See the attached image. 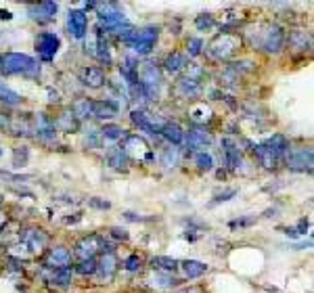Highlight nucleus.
Listing matches in <instances>:
<instances>
[{"label": "nucleus", "instance_id": "obj_15", "mask_svg": "<svg viewBox=\"0 0 314 293\" xmlns=\"http://www.w3.org/2000/svg\"><path fill=\"white\" fill-rule=\"evenodd\" d=\"M67 30L74 38H84L86 36V30H88V17H86L84 11H69L67 15Z\"/></svg>", "mask_w": 314, "mask_h": 293}, {"label": "nucleus", "instance_id": "obj_27", "mask_svg": "<svg viewBox=\"0 0 314 293\" xmlns=\"http://www.w3.org/2000/svg\"><path fill=\"white\" fill-rule=\"evenodd\" d=\"M185 67H187V57L182 55V52H172V55H168L163 61V69L172 76L185 72Z\"/></svg>", "mask_w": 314, "mask_h": 293}, {"label": "nucleus", "instance_id": "obj_14", "mask_svg": "<svg viewBox=\"0 0 314 293\" xmlns=\"http://www.w3.org/2000/svg\"><path fill=\"white\" fill-rule=\"evenodd\" d=\"M32 132H36V136L40 140H52L57 134L55 120H52L48 113H36L34 115V130Z\"/></svg>", "mask_w": 314, "mask_h": 293}, {"label": "nucleus", "instance_id": "obj_51", "mask_svg": "<svg viewBox=\"0 0 314 293\" xmlns=\"http://www.w3.org/2000/svg\"><path fill=\"white\" fill-rule=\"evenodd\" d=\"M48 96H50V99H48L50 103H59V101H61V99H59V92H52V90H48Z\"/></svg>", "mask_w": 314, "mask_h": 293}, {"label": "nucleus", "instance_id": "obj_7", "mask_svg": "<svg viewBox=\"0 0 314 293\" xmlns=\"http://www.w3.org/2000/svg\"><path fill=\"white\" fill-rule=\"evenodd\" d=\"M285 164L293 172H310L312 170V149L310 147H300V149H289L285 153Z\"/></svg>", "mask_w": 314, "mask_h": 293}, {"label": "nucleus", "instance_id": "obj_32", "mask_svg": "<svg viewBox=\"0 0 314 293\" xmlns=\"http://www.w3.org/2000/svg\"><path fill=\"white\" fill-rule=\"evenodd\" d=\"M0 103H4L6 107H15V105L21 103V94L8 88L4 82H0Z\"/></svg>", "mask_w": 314, "mask_h": 293}, {"label": "nucleus", "instance_id": "obj_10", "mask_svg": "<svg viewBox=\"0 0 314 293\" xmlns=\"http://www.w3.org/2000/svg\"><path fill=\"white\" fill-rule=\"evenodd\" d=\"M130 120L134 122V126H138L143 132H149V134H159L161 128L165 126L168 122H163L161 118H157V115H151L143 109H134L130 113Z\"/></svg>", "mask_w": 314, "mask_h": 293}, {"label": "nucleus", "instance_id": "obj_2", "mask_svg": "<svg viewBox=\"0 0 314 293\" xmlns=\"http://www.w3.org/2000/svg\"><path fill=\"white\" fill-rule=\"evenodd\" d=\"M157 38H159V28L149 25V28L134 30L124 42L128 44V48H132V52H136V55H149L155 48Z\"/></svg>", "mask_w": 314, "mask_h": 293}, {"label": "nucleus", "instance_id": "obj_21", "mask_svg": "<svg viewBox=\"0 0 314 293\" xmlns=\"http://www.w3.org/2000/svg\"><path fill=\"white\" fill-rule=\"evenodd\" d=\"M222 147H224V164L229 170H237L239 162H241V151L239 145L235 143L233 138H224L222 140Z\"/></svg>", "mask_w": 314, "mask_h": 293}, {"label": "nucleus", "instance_id": "obj_23", "mask_svg": "<svg viewBox=\"0 0 314 293\" xmlns=\"http://www.w3.org/2000/svg\"><path fill=\"white\" fill-rule=\"evenodd\" d=\"M124 153L130 157V155H136V157H141V155H147L149 153V147H147L145 143V138L141 136H136V134H128L124 138Z\"/></svg>", "mask_w": 314, "mask_h": 293}, {"label": "nucleus", "instance_id": "obj_38", "mask_svg": "<svg viewBox=\"0 0 314 293\" xmlns=\"http://www.w3.org/2000/svg\"><path fill=\"white\" fill-rule=\"evenodd\" d=\"M94 57H97L101 63L105 65H111V50H109V44L105 42V38H97V52H94Z\"/></svg>", "mask_w": 314, "mask_h": 293}, {"label": "nucleus", "instance_id": "obj_34", "mask_svg": "<svg viewBox=\"0 0 314 293\" xmlns=\"http://www.w3.org/2000/svg\"><path fill=\"white\" fill-rule=\"evenodd\" d=\"M254 153H256V157H258V162L264 166V167H268V170L278 164L276 159H275V155L270 153V151H268L264 145H254Z\"/></svg>", "mask_w": 314, "mask_h": 293}, {"label": "nucleus", "instance_id": "obj_11", "mask_svg": "<svg viewBox=\"0 0 314 293\" xmlns=\"http://www.w3.org/2000/svg\"><path fill=\"white\" fill-rule=\"evenodd\" d=\"M69 264H72V251H69L65 245L50 247L46 257H44V268H50V270L69 268Z\"/></svg>", "mask_w": 314, "mask_h": 293}, {"label": "nucleus", "instance_id": "obj_46", "mask_svg": "<svg viewBox=\"0 0 314 293\" xmlns=\"http://www.w3.org/2000/svg\"><path fill=\"white\" fill-rule=\"evenodd\" d=\"M88 206H90V208H97V209H109L111 203L105 201V199H101V197H92V199L88 201Z\"/></svg>", "mask_w": 314, "mask_h": 293}, {"label": "nucleus", "instance_id": "obj_50", "mask_svg": "<svg viewBox=\"0 0 314 293\" xmlns=\"http://www.w3.org/2000/svg\"><path fill=\"white\" fill-rule=\"evenodd\" d=\"M126 220H132V222H147L149 218H141V216H136V214H124Z\"/></svg>", "mask_w": 314, "mask_h": 293}, {"label": "nucleus", "instance_id": "obj_29", "mask_svg": "<svg viewBox=\"0 0 314 293\" xmlns=\"http://www.w3.org/2000/svg\"><path fill=\"white\" fill-rule=\"evenodd\" d=\"M159 134L163 138H168L170 143H172V147H178L180 143H185V132H182V128L176 126V124H165Z\"/></svg>", "mask_w": 314, "mask_h": 293}, {"label": "nucleus", "instance_id": "obj_8", "mask_svg": "<svg viewBox=\"0 0 314 293\" xmlns=\"http://www.w3.org/2000/svg\"><path fill=\"white\" fill-rule=\"evenodd\" d=\"M34 44H36V52L40 55L42 61H52L61 48V38L52 32H42L36 36V42Z\"/></svg>", "mask_w": 314, "mask_h": 293}, {"label": "nucleus", "instance_id": "obj_48", "mask_svg": "<svg viewBox=\"0 0 314 293\" xmlns=\"http://www.w3.org/2000/svg\"><path fill=\"white\" fill-rule=\"evenodd\" d=\"M254 222H256V216H251V218H241V220L231 222V226H233V228H237V226H249V224H254Z\"/></svg>", "mask_w": 314, "mask_h": 293}, {"label": "nucleus", "instance_id": "obj_30", "mask_svg": "<svg viewBox=\"0 0 314 293\" xmlns=\"http://www.w3.org/2000/svg\"><path fill=\"white\" fill-rule=\"evenodd\" d=\"M128 155L124 153V149L121 147H113L109 153H107V164L111 167H116V170H126V166H128Z\"/></svg>", "mask_w": 314, "mask_h": 293}, {"label": "nucleus", "instance_id": "obj_28", "mask_svg": "<svg viewBox=\"0 0 314 293\" xmlns=\"http://www.w3.org/2000/svg\"><path fill=\"white\" fill-rule=\"evenodd\" d=\"M178 266H180V262L174 260V257H168V255H157V257H153V260H151V268L155 272H168V274H172L174 270H178Z\"/></svg>", "mask_w": 314, "mask_h": 293}, {"label": "nucleus", "instance_id": "obj_9", "mask_svg": "<svg viewBox=\"0 0 314 293\" xmlns=\"http://www.w3.org/2000/svg\"><path fill=\"white\" fill-rule=\"evenodd\" d=\"M285 30L281 28V25H268L266 32L262 34V42L260 46L264 48L266 52H273V55H276V52H281L285 48Z\"/></svg>", "mask_w": 314, "mask_h": 293}, {"label": "nucleus", "instance_id": "obj_43", "mask_svg": "<svg viewBox=\"0 0 314 293\" xmlns=\"http://www.w3.org/2000/svg\"><path fill=\"white\" fill-rule=\"evenodd\" d=\"M76 272L84 274V277H86V274H94V272H97V260H82L80 264L76 266Z\"/></svg>", "mask_w": 314, "mask_h": 293}, {"label": "nucleus", "instance_id": "obj_41", "mask_svg": "<svg viewBox=\"0 0 314 293\" xmlns=\"http://www.w3.org/2000/svg\"><path fill=\"white\" fill-rule=\"evenodd\" d=\"M195 25H197V30H201V32H209V30H214L216 28V21H214V17L212 15H199L197 19H195Z\"/></svg>", "mask_w": 314, "mask_h": 293}, {"label": "nucleus", "instance_id": "obj_19", "mask_svg": "<svg viewBox=\"0 0 314 293\" xmlns=\"http://www.w3.org/2000/svg\"><path fill=\"white\" fill-rule=\"evenodd\" d=\"M262 145H264V147L270 151V153L275 155L276 162H281V159L285 157V153L289 151V140H287L283 134H273L270 138H266Z\"/></svg>", "mask_w": 314, "mask_h": 293}, {"label": "nucleus", "instance_id": "obj_40", "mask_svg": "<svg viewBox=\"0 0 314 293\" xmlns=\"http://www.w3.org/2000/svg\"><path fill=\"white\" fill-rule=\"evenodd\" d=\"M28 159H30V149L28 147H17L15 149V153H13V166L15 167H21L28 164Z\"/></svg>", "mask_w": 314, "mask_h": 293}, {"label": "nucleus", "instance_id": "obj_25", "mask_svg": "<svg viewBox=\"0 0 314 293\" xmlns=\"http://www.w3.org/2000/svg\"><path fill=\"white\" fill-rule=\"evenodd\" d=\"M82 82H84V86H88V88H101L107 80H105V72L101 67H84Z\"/></svg>", "mask_w": 314, "mask_h": 293}, {"label": "nucleus", "instance_id": "obj_4", "mask_svg": "<svg viewBox=\"0 0 314 293\" xmlns=\"http://www.w3.org/2000/svg\"><path fill=\"white\" fill-rule=\"evenodd\" d=\"M239 46H241L239 36H235V34H220V36H216L209 42L207 55L214 61H226L239 50Z\"/></svg>", "mask_w": 314, "mask_h": 293}, {"label": "nucleus", "instance_id": "obj_3", "mask_svg": "<svg viewBox=\"0 0 314 293\" xmlns=\"http://www.w3.org/2000/svg\"><path fill=\"white\" fill-rule=\"evenodd\" d=\"M136 76H138V82H141V86H143L145 99L157 101V96H159V88L163 84L159 67H157L155 63H143L141 72L136 69Z\"/></svg>", "mask_w": 314, "mask_h": 293}, {"label": "nucleus", "instance_id": "obj_22", "mask_svg": "<svg viewBox=\"0 0 314 293\" xmlns=\"http://www.w3.org/2000/svg\"><path fill=\"white\" fill-rule=\"evenodd\" d=\"M185 143L189 149H203L205 145L212 143V134L203 128H193L189 130V134H185Z\"/></svg>", "mask_w": 314, "mask_h": 293}, {"label": "nucleus", "instance_id": "obj_49", "mask_svg": "<svg viewBox=\"0 0 314 293\" xmlns=\"http://www.w3.org/2000/svg\"><path fill=\"white\" fill-rule=\"evenodd\" d=\"M111 235L116 237V239L126 241V239H128V230H126V228H119V226H113V228H111Z\"/></svg>", "mask_w": 314, "mask_h": 293}, {"label": "nucleus", "instance_id": "obj_13", "mask_svg": "<svg viewBox=\"0 0 314 293\" xmlns=\"http://www.w3.org/2000/svg\"><path fill=\"white\" fill-rule=\"evenodd\" d=\"M116 272H118V255L113 253V251H105L101 253L99 257V262H97V277L101 283H109L113 277H116Z\"/></svg>", "mask_w": 314, "mask_h": 293}, {"label": "nucleus", "instance_id": "obj_47", "mask_svg": "<svg viewBox=\"0 0 314 293\" xmlns=\"http://www.w3.org/2000/svg\"><path fill=\"white\" fill-rule=\"evenodd\" d=\"M306 228H308V222H306V220H302V222H300V224L295 226V228L287 230V235H289V237H300V235H304V233H306Z\"/></svg>", "mask_w": 314, "mask_h": 293}, {"label": "nucleus", "instance_id": "obj_42", "mask_svg": "<svg viewBox=\"0 0 314 293\" xmlns=\"http://www.w3.org/2000/svg\"><path fill=\"white\" fill-rule=\"evenodd\" d=\"M203 40L201 38H189V42H187V50H189V55L191 57H199L203 52Z\"/></svg>", "mask_w": 314, "mask_h": 293}, {"label": "nucleus", "instance_id": "obj_31", "mask_svg": "<svg viewBox=\"0 0 314 293\" xmlns=\"http://www.w3.org/2000/svg\"><path fill=\"white\" fill-rule=\"evenodd\" d=\"M55 126H57V130H63V132H76L78 126H80V122H78V118L72 111H63L57 118Z\"/></svg>", "mask_w": 314, "mask_h": 293}, {"label": "nucleus", "instance_id": "obj_1", "mask_svg": "<svg viewBox=\"0 0 314 293\" xmlns=\"http://www.w3.org/2000/svg\"><path fill=\"white\" fill-rule=\"evenodd\" d=\"M0 72L4 76H23L30 80L40 78V65L23 52H6L0 57Z\"/></svg>", "mask_w": 314, "mask_h": 293}, {"label": "nucleus", "instance_id": "obj_44", "mask_svg": "<svg viewBox=\"0 0 314 293\" xmlns=\"http://www.w3.org/2000/svg\"><path fill=\"white\" fill-rule=\"evenodd\" d=\"M124 268L128 270V272H138L143 268V260H141V255H128L126 257V262H124Z\"/></svg>", "mask_w": 314, "mask_h": 293}, {"label": "nucleus", "instance_id": "obj_45", "mask_svg": "<svg viewBox=\"0 0 314 293\" xmlns=\"http://www.w3.org/2000/svg\"><path fill=\"white\" fill-rule=\"evenodd\" d=\"M235 195H237V189H229V191H224L220 195H216V199L212 201V206H216V203H224V201H231Z\"/></svg>", "mask_w": 314, "mask_h": 293}, {"label": "nucleus", "instance_id": "obj_18", "mask_svg": "<svg viewBox=\"0 0 314 293\" xmlns=\"http://www.w3.org/2000/svg\"><path fill=\"white\" fill-rule=\"evenodd\" d=\"M119 113V105L111 99H105V101H92V118L97 120H113L118 118Z\"/></svg>", "mask_w": 314, "mask_h": 293}, {"label": "nucleus", "instance_id": "obj_20", "mask_svg": "<svg viewBox=\"0 0 314 293\" xmlns=\"http://www.w3.org/2000/svg\"><path fill=\"white\" fill-rule=\"evenodd\" d=\"M289 48L295 52H308L312 48V36L306 30H293L289 32Z\"/></svg>", "mask_w": 314, "mask_h": 293}, {"label": "nucleus", "instance_id": "obj_17", "mask_svg": "<svg viewBox=\"0 0 314 293\" xmlns=\"http://www.w3.org/2000/svg\"><path fill=\"white\" fill-rule=\"evenodd\" d=\"M44 277H46V281L50 283L52 287L67 289L69 285H72V281H74V270L72 268H57V270L44 268Z\"/></svg>", "mask_w": 314, "mask_h": 293}, {"label": "nucleus", "instance_id": "obj_5", "mask_svg": "<svg viewBox=\"0 0 314 293\" xmlns=\"http://www.w3.org/2000/svg\"><path fill=\"white\" fill-rule=\"evenodd\" d=\"M105 251H113V250L107 245L105 237L97 235V233L86 235V237H82L80 241L76 243V255L80 257V262L82 260H94V255H97V253H105Z\"/></svg>", "mask_w": 314, "mask_h": 293}, {"label": "nucleus", "instance_id": "obj_12", "mask_svg": "<svg viewBox=\"0 0 314 293\" xmlns=\"http://www.w3.org/2000/svg\"><path fill=\"white\" fill-rule=\"evenodd\" d=\"M94 8H97V15L101 19V25L103 28H107V25H116V23H124L126 17L121 15L119 6L116 2H97L94 4Z\"/></svg>", "mask_w": 314, "mask_h": 293}, {"label": "nucleus", "instance_id": "obj_33", "mask_svg": "<svg viewBox=\"0 0 314 293\" xmlns=\"http://www.w3.org/2000/svg\"><path fill=\"white\" fill-rule=\"evenodd\" d=\"M180 164V149L178 147H165L163 149V153H161V166L163 167H176Z\"/></svg>", "mask_w": 314, "mask_h": 293}, {"label": "nucleus", "instance_id": "obj_35", "mask_svg": "<svg viewBox=\"0 0 314 293\" xmlns=\"http://www.w3.org/2000/svg\"><path fill=\"white\" fill-rule=\"evenodd\" d=\"M178 279H174L172 274L168 272H155L153 277H151V285L153 287H159V289H168V287H174V285H178Z\"/></svg>", "mask_w": 314, "mask_h": 293}, {"label": "nucleus", "instance_id": "obj_26", "mask_svg": "<svg viewBox=\"0 0 314 293\" xmlns=\"http://www.w3.org/2000/svg\"><path fill=\"white\" fill-rule=\"evenodd\" d=\"M178 268H182L187 279H199L207 272V264L199 262V260H185V262H180Z\"/></svg>", "mask_w": 314, "mask_h": 293}, {"label": "nucleus", "instance_id": "obj_36", "mask_svg": "<svg viewBox=\"0 0 314 293\" xmlns=\"http://www.w3.org/2000/svg\"><path fill=\"white\" fill-rule=\"evenodd\" d=\"M72 113L76 115L78 120H88V118H92V101H88V99L76 101Z\"/></svg>", "mask_w": 314, "mask_h": 293}, {"label": "nucleus", "instance_id": "obj_37", "mask_svg": "<svg viewBox=\"0 0 314 293\" xmlns=\"http://www.w3.org/2000/svg\"><path fill=\"white\" fill-rule=\"evenodd\" d=\"M101 136L103 138H107V140H121V138H126V130H121L119 126H116V124H105L103 130H101Z\"/></svg>", "mask_w": 314, "mask_h": 293}, {"label": "nucleus", "instance_id": "obj_16", "mask_svg": "<svg viewBox=\"0 0 314 293\" xmlns=\"http://www.w3.org/2000/svg\"><path fill=\"white\" fill-rule=\"evenodd\" d=\"M57 11H59V4L57 2H40V4H32L28 8V13L34 21H40V23H46V21H52L57 17Z\"/></svg>", "mask_w": 314, "mask_h": 293}, {"label": "nucleus", "instance_id": "obj_24", "mask_svg": "<svg viewBox=\"0 0 314 293\" xmlns=\"http://www.w3.org/2000/svg\"><path fill=\"white\" fill-rule=\"evenodd\" d=\"M176 94L180 96V99H197V96L201 94V82L182 78L176 82Z\"/></svg>", "mask_w": 314, "mask_h": 293}, {"label": "nucleus", "instance_id": "obj_39", "mask_svg": "<svg viewBox=\"0 0 314 293\" xmlns=\"http://www.w3.org/2000/svg\"><path fill=\"white\" fill-rule=\"evenodd\" d=\"M193 162H195V166L199 167V170H205V172H209L214 167V157L209 153H205V151H197Z\"/></svg>", "mask_w": 314, "mask_h": 293}, {"label": "nucleus", "instance_id": "obj_6", "mask_svg": "<svg viewBox=\"0 0 314 293\" xmlns=\"http://www.w3.org/2000/svg\"><path fill=\"white\" fill-rule=\"evenodd\" d=\"M21 239V245H25V250L30 253H40L42 250H46L48 243H50V237L46 230H42L38 226H28L19 233Z\"/></svg>", "mask_w": 314, "mask_h": 293}]
</instances>
